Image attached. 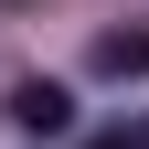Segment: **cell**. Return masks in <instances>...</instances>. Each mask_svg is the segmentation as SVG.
<instances>
[{
  "label": "cell",
  "instance_id": "cell-3",
  "mask_svg": "<svg viewBox=\"0 0 149 149\" xmlns=\"http://www.w3.org/2000/svg\"><path fill=\"white\" fill-rule=\"evenodd\" d=\"M85 149H139V139H85Z\"/></svg>",
  "mask_w": 149,
  "mask_h": 149
},
{
  "label": "cell",
  "instance_id": "cell-2",
  "mask_svg": "<svg viewBox=\"0 0 149 149\" xmlns=\"http://www.w3.org/2000/svg\"><path fill=\"white\" fill-rule=\"evenodd\" d=\"M96 74H149V22H117V32H96Z\"/></svg>",
  "mask_w": 149,
  "mask_h": 149
},
{
  "label": "cell",
  "instance_id": "cell-1",
  "mask_svg": "<svg viewBox=\"0 0 149 149\" xmlns=\"http://www.w3.org/2000/svg\"><path fill=\"white\" fill-rule=\"evenodd\" d=\"M11 128H32V139H64V128H74V96L53 85V74H32V85H11Z\"/></svg>",
  "mask_w": 149,
  "mask_h": 149
},
{
  "label": "cell",
  "instance_id": "cell-4",
  "mask_svg": "<svg viewBox=\"0 0 149 149\" xmlns=\"http://www.w3.org/2000/svg\"><path fill=\"white\" fill-rule=\"evenodd\" d=\"M139 149H149V139H139Z\"/></svg>",
  "mask_w": 149,
  "mask_h": 149
}]
</instances>
